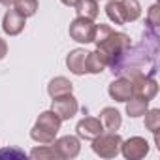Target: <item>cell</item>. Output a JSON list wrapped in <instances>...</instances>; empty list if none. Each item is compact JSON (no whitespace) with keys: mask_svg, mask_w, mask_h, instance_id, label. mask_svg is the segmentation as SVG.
I'll return each instance as SVG.
<instances>
[{"mask_svg":"<svg viewBox=\"0 0 160 160\" xmlns=\"http://www.w3.org/2000/svg\"><path fill=\"white\" fill-rule=\"evenodd\" d=\"M160 36L143 32V40L138 45H130L111 66L109 70L113 75H122V77H136V75H151L154 77L156 73V57L160 51L158 43Z\"/></svg>","mask_w":160,"mask_h":160,"instance_id":"6da1fadb","label":"cell"},{"mask_svg":"<svg viewBox=\"0 0 160 160\" xmlns=\"http://www.w3.org/2000/svg\"><path fill=\"white\" fill-rule=\"evenodd\" d=\"M92 42L96 43V49H100L104 53V57L108 58V68L132 45L128 34L119 32V30H115V28H111L109 25H104V23L96 25Z\"/></svg>","mask_w":160,"mask_h":160,"instance_id":"7a4b0ae2","label":"cell"},{"mask_svg":"<svg viewBox=\"0 0 160 160\" xmlns=\"http://www.w3.org/2000/svg\"><path fill=\"white\" fill-rule=\"evenodd\" d=\"M60 126H62V119L53 109H47V111L40 113V117L36 119V122L30 130V138L40 145H49L55 141Z\"/></svg>","mask_w":160,"mask_h":160,"instance_id":"3957f363","label":"cell"},{"mask_svg":"<svg viewBox=\"0 0 160 160\" xmlns=\"http://www.w3.org/2000/svg\"><path fill=\"white\" fill-rule=\"evenodd\" d=\"M106 15L115 25L134 23L141 15V4L138 0H109L106 6Z\"/></svg>","mask_w":160,"mask_h":160,"instance_id":"277c9868","label":"cell"},{"mask_svg":"<svg viewBox=\"0 0 160 160\" xmlns=\"http://www.w3.org/2000/svg\"><path fill=\"white\" fill-rule=\"evenodd\" d=\"M121 143H122V138L117 132L108 130L92 139V151L100 158H115L121 152Z\"/></svg>","mask_w":160,"mask_h":160,"instance_id":"5b68a950","label":"cell"},{"mask_svg":"<svg viewBox=\"0 0 160 160\" xmlns=\"http://www.w3.org/2000/svg\"><path fill=\"white\" fill-rule=\"evenodd\" d=\"M94 30H96V25L85 17H75L68 28L70 38L77 43H91L94 40Z\"/></svg>","mask_w":160,"mask_h":160,"instance_id":"8992f818","label":"cell"},{"mask_svg":"<svg viewBox=\"0 0 160 160\" xmlns=\"http://www.w3.org/2000/svg\"><path fill=\"white\" fill-rule=\"evenodd\" d=\"M130 81H132V96H136V98L151 102L158 94V83L151 75H136Z\"/></svg>","mask_w":160,"mask_h":160,"instance_id":"52a82bcc","label":"cell"},{"mask_svg":"<svg viewBox=\"0 0 160 160\" xmlns=\"http://www.w3.org/2000/svg\"><path fill=\"white\" fill-rule=\"evenodd\" d=\"M51 109H53L62 121H70V119L75 117V113L79 111V104H77L75 96L70 92V94H62V96L53 98V102H51Z\"/></svg>","mask_w":160,"mask_h":160,"instance_id":"ba28073f","label":"cell"},{"mask_svg":"<svg viewBox=\"0 0 160 160\" xmlns=\"http://www.w3.org/2000/svg\"><path fill=\"white\" fill-rule=\"evenodd\" d=\"M121 152L128 160L145 158L147 152H149V141L145 138H141V136H134V138H130V139L121 143Z\"/></svg>","mask_w":160,"mask_h":160,"instance_id":"9c48e42d","label":"cell"},{"mask_svg":"<svg viewBox=\"0 0 160 160\" xmlns=\"http://www.w3.org/2000/svg\"><path fill=\"white\" fill-rule=\"evenodd\" d=\"M55 147V151L58 152L60 158H75L81 151V141L77 136H62V138H55V141L51 143Z\"/></svg>","mask_w":160,"mask_h":160,"instance_id":"30bf717a","label":"cell"},{"mask_svg":"<svg viewBox=\"0 0 160 160\" xmlns=\"http://www.w3.org/2000/svg\"><path fill=\"white\" fill-rule=\"evenodd\" d=\"M75 132H77V138H81L85 141H92L94 138H98L104 132V126H102L100 119H96V117H85V119H81V121L77 122Z\"/></svg>","mask_w":160,"mask_h":160,"instance_id":"8fae6325","label":"cell"},{"mask_svg":"<svg viewBox=\"0 0 160 160\" xmlns=\"http://www.w3.org/2000/svg\"><path fill=\"white\" fill-rule=\"evenodd\" d=\"M108 92H109V96H111L115 102H126V100L132 98V81H130L128 77L119 75L115 81L109 83Z\"/></svg>","mask_w":160,"mask_h":160,"instance_id":"7c38bea8","label":"cell"},{"mask_svg":"<svg viewBox=\"0 0 160 160\" xmlns=\"http://www.w3.org/2000/svg\"><path fill=\"white\" fill-rule=\"evenodd\" d=\"M27 25V17H23L19 12H15L13 8H10L6 13H4V19H2V30L8 34V36H17L23 32Z\"/></svg>","mask_w":160,"mask_h":160,"instance_id":"4fadbf2b","label":"cell"},{"mask_svg":"<svg viewBox=\"0 0 160 160\" xmlns=\"http://www.w3.org/2000/svg\"><path fill=\"white\" fill-rule=\"evenodd\" d=\"M87 55H89V51H85V49H81V47H77V49H73V51L68 53V57H66V66H68V70H70L73 75H85V73H87V70H85Z\"/></svg>","mask_w":160,"mask_h":160,"instance_id":"5bb4252c","label":"cell"},{"mask_svg":"<svg viewBox=\"0 0 160 160\" xmlns=\"http://www.w3.org/2000/svg\"><path fill=\"white\" fill-rule=\"evenodd\" d=\"M72 8L75 10L77 17H85V19H91V21H94L100 15V8H98L96 0H77Z\"/></svg>","mask_w":160,"mask_h":160,"instance_id":"9a60e30c","label":"cell"},{"mask_svg":"<svg viewBox=\"0 0 160 160\" xmlns=\"http://www.w3.org/2000/svg\"><path fill=\"white\" fill-rule=\"evenodd\" d=\"M100 121H102V126L109 132H117L122 124V117H121L119 109H115V108H104L100 111Z\"/></svg>","mask_w":160,"mask_h":160,"instance_id":"2e32d148","label":"cell"},{"mask_svg":"<svg viewBox=\"0 0 160 160\" xmlns=\"http://www.w3.org/2000/svg\"><path fill=\"white\" fill-rule=\"evenodd\" d=\"M73 92V83L70 81V79L58 75L55 79H51L49 85H47V94L51 98H57V96H62V94H70Z\"/></svg>","mask_w":160,"mask_h":160,"instance_id":"e0dca14e","label":"cell"},{"mask_svg":"<svg viewBox=\"0 0 160 160\" xmlns=\"http://www.w3.org/2000/svg\"><path fill=\"white\" fill-rule=\"evenodd\" d=\"M106 68H108V58L100 49H94L87 55V62H85L87 73H102Z\"/></svg>","mask_w":160,"mask_h":160,"instance_id":"ac0fdd59","label":"cell"},{"mask_svg":"<svg viewBox=\"0 0 160 160\" xmlns=\"http://www.w3.org/2000/svg\"><path fill=\"white\" fill-rule=\"evenodd\" d=\"M145 30L151 34L160 36V4H152L147 12V19H145Z\"/></svg>","mask_w":160,"mask_h":160,"instance_id":"d6986e66","label":"cell"},{"mask_svg":"<svg viewBox=\"0 0 160 160\" xmlns=\"http://www.w3.org/2000/svg\"><path fill=\"white\" fill-rule=\"evenodd\" d=\"M124 104H126V113H128V117H132V119L143 117L145 111L149 109V102H147V100H141V98H136V96H132V98L126 100Z\"/></svg>","mask_w":160,"mask_h":160,"instance_id":"ffe728a7","label":"cell"},{"mask_svg":"<svg viewBox=\"0 0 160 160\" xmlns=\"http://www.w3.org/2000/svg\"><path fill=\"white\" fill-rule=\"evenodd\" d=\"M30 158L34 160H55V158H60L58 152L55 151V147L49 143V145H40V147H34L30 152H28Z\"/></svg>","mask_w":160,"mask_h":160,"instance_id":"44dd1931","label":"cell"},{"mask_svg":"<svg viewBox=\"0 0 160 160\" xmlns=\"http://www.w3.org/2000/svg\"><path fill=\"white\" fill-rule=\"evenodd\" d=\"M12 8L19 12L23 17H32L38 12V0H15Z\"/></svg>","mask_w":160,"mask_h":160,"instance_id":"7402d4cb","label":"cell"},{"mask_svg":"<svg viewBox=\"0 0 160 160\" xmlns=\"http://www.w3.org/2000/svg\"><path fill=\"white\" fill-rule=\"evenodd\" d=\"M145 128L152 134H156L160 130V109L158 108H152V109H147L145 111Z\"/></svg>","mask_w":160,"mask_h":160,"instance_id":"603a6c76","label":"cell"},{"mask_svg":"<svg viewBox=\"0 0 160 160\" xmlns=\"http://www.w3.org/2000/svg\"><path fill=\"white\" fill-rule=\"evenodd\" d=\"M2 156H15V158H25L27 154L23 152V151H19V149H2L0 151V158Z\"/></svg>","mask_w":160,"mask_h":160,"instance_id":"cb8c5ba5","label":"cell"},{"mask_svg":"<svg viewBox=\"0 0 160 160\" xmlns=\"http://www.w3.org/2000/svg\"><path fill=\"white\" fill-rule=\"evenodd\" d=\"M6 55H8V43H6L2 38H0V60H2Z\"/></svg>","mask_w":160,"mask_h":160,"instance_id":"d4e9b609","label":"cell"},{"mask_svg":"<svg viewBox=\"0 0 160 160\" xmlns=\"http://www.w3.org/2000/svg\"><path fill=\"white\" fill-rule=\"evenodd\" d=\"M60 2H62L64 6H68V8H70V6H73V4L77 2V0H60Z\"/></svg>","mask_w":160,"mask_h":160,"instance_id":"484cf974","label":"cell"},{"mask_svg":"<svg viewBox=\"0 0 160 160\" xmlns=\"http://www.w3.org/2000/svg\"><path fill=\"white\" fill-rule=\"evenodd\" d=\"M13 2H15V0H2L0 4H4L6 8H12V6H13Z\"/></svg>","mask_w":160,"mask_h":160,"instance_id":"4316f807","label":"cell"},{"mask_svg":"<svg viewBox=\"0 0 160 160\" xmlns=\"http://www.w3.org/2000/svg\"><path fill=\"white\" fill-rule=\"evenodd\" d=\"M0 2H2V0H0Z\"/></svg>","mask_w":160,"mask_h":160,"instance_id":"83f0119b","label":"cell"}]
</instances>
